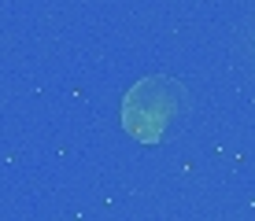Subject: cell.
Wrapping results in <instances>:
<instances>
[{"instance_id":"6da1fadb","label":"cell","mask_w":255,"mask_h":221,"mask_svg":"<svg viewBox=\"0 0 255 221\" xmlns=\"http://www.w3.org/2000/svg\"><path fill=\"white\" fill-rule=\"evenodd\" d=\"M185 111V92H181L178 81L170 77H144L126 92V103H122V122L133 133L137 140H159L166 126L174 122V114Z\"/></svg>"}]
</instances>
